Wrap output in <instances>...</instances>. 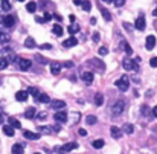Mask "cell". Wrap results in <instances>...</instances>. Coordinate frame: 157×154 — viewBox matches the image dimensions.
I'll use <instances>...</instances> for the list:
<instances>
[{
  "label": "cell",
  "instance_id": "6da1fadb",
  "mask_svg": "<svg viewBox=\"0 0 157 154\" xmlns=\"http://www.w3.org/2000/svg\"><path fill=\"white\" fill-rule=\"evenodd\" d=\"M110 110H111V114L119 116L122 112L125 110V101H122V99H118V101L110 107Z\"/></svg>",
  "mask_w": 157,
  "mask_h": 154
},
{
  "label": "cell",
  "instance_id": "7a4b0ae2",
  "mask_svg": "<svg viewBox=\"0 0 157 154\" xmlns=\"http://www.w3.org/2000/svg\"><path fill=\"white\" fill-rule=\"evenodd\" d=\"M115 86L119 90H122V92H127V90L130 89V79H128V76H120L115 83Z\"/></svg>",
  "mask_w": 157,
  "mask_h": 154
},
{
  "label": "cell",
  "instance_id": "3957f363",
  "mask_svg": "<svg viewBox=\"0 0 157 154\" xmlns=\"http://www.w3.org/2000/svg\"><path fill=\"white\" fill-rule=\"evenodd\" d=\"M75 148H78V143L76 142H69V143H64L63 148H57L60 153H69V151H73Z\"/></svg>",
  "mask_w": 157,
  "mask_h": 154
},
{
  "label": "cell",
  "instance_id": "277c9868",
  "mask_svg": "<svg viewBox=\"0 0 157 154\" xmlns=\"http://www.w3.org/2000/svg\"><path fill=\"white\" fill-rule=\"evenodd\" d=\"M50 108L52 110H61V108H64L66 107V102L64 101H61V99H54V101H50L49 102Z\"/></svg>",
  "mask_w": 157,
  "mask_h": 154
},
{
  "label": "cell",
  "instance_id": "5b68a950",
  "mask_svg": "<svg viewBox=\"0 0 157 154\" xmlns=\"http://www.w3.org/2000/svg\"><path fill=\"white\" fill-rule=\"evenodd\" d=\"M28 98H29L28 90H19V92L15 93V99H17V101H20V102L28 101Z\"/></svg>",
  "mask_w": 157,
  "mask_h": 154
},
{
  "label": "cell",
  "instance_id": "8992f818",
  "mask_svg": "<svg viewBox=\"0 0 157 154\" xmlns=\"http://www.w3.org/2000/svg\"><path fill=\"white\" fill-rule=\"evenodd\" d=\"M122 66H124L125 70H133V69H136V60L125 58L124 61H122Z\"/></svg>",
  "mask_w": 157,
  "mask_h": 154
},
{
  "label": "cell",
  "instance_id": "52a82bcc",
  "mask_svg": "<svg viewBox=\"0 0 157 154\" xmlns=\"http://www.w3.org/2000/svg\"><path fill=\"white\" fill-rule=\"evenodd\" d=\"M31 66H32V61L31 60H26V58H20L19 60V67L22 70H29Z\"/></svg>",
  "mask_w": 157,
  "mask_h": 154
},
{
  "label": "cell",
  "instance_id": "ba28073f",
  "mask_svg": "<svg viewBox=\"0 0 157 154\" xmlns=\"http://www.w3.org/2000/svg\"><path fill=\"white\" fill-rule=\"evenodd\" d=\"M61 67H63V64H61V63H58V61L50 63V73H52V75H58L60 70H61Z\"/></svg>",
  "mask_w": 157,
  "mask_h": 154
},
{
  "label": "cell",
  "instance_id": "9c48e42d",
  "mask_svg": "<svg viewBox=\"0 0 157 154\" xmlns=\"http://www.w3.org/2000/svg\"><path fill=\"white\" fill-rule=\"evenodd\" d=\"M54 119L57 121V122H66L67 121V113L66 112H63V110H61V112H57L55 114H54Z\"/></svg>",
  "mask_w": 157,
  "mask_h": 154
},
{
  "label": "cell",
  "instance_id": "30bf717a",
  "mask_svg": "<svg viewBox=\"0 0 157 154\" xmlns=\"http://www.w3.org/2000/svg\"><path fill=\"white\" fill-rule=\"evenodd\" d=\"M90 66L96 67V69H99V70H105V64H104L101 60H98V58H92V60H90Z\"/></svg>",
  "mask_w": 157,
  "mask_h": 154
},
{
  "label": "cell",
  "instance_id": "8fae6325",
  "mask_svg": "<svg viewBox=\"0 0 157 154\" xmlns=\"http://www.w3.org/2000/svg\"><path fill=\"white\" fill-rule=\"evenodd\" d=\"M134 28H136L137 31H143V29H145V17H143V15H139V17H137Z\"/></svg>",
  "mask_w": 157,
  "mask_h": 154
},
{
  "label": "cell",
  "instance_id": "7c38bea8",
  "mask_svg": "<svg viewBox=\"0 0 157 154\" xmlns=\"http://www.w3.org/2000/svg\"><path fill=\"white\" fill-rule=\"evenodd\" d=\"M2 23H3V26H6V28H12L14 23H15V20H14L12 15H5L3 20H2Z\"/></svg>",
  "mask_w": 157,
  "mask_h": 154
},
{
  "label": "cell",
  "instance_id": "4fadbf2b",
  "mask_svg": "<svg viewBox=\"0 0 157 154\" xmlns=\"http://www.w3.org/2000/svg\"><path fill=\"white\" fill-rule=\"evenodd\" d=\"M145 46H146V49H148V50L154 49V46H156V37H154V35H148V37H146V43H145Z\"/></svg>",
  "mask_w": 157,
  "mask_h": 154
},
{
  "label": "cell",
  "instance_id": "5bb4252c",
  "mask_svg": "<svg viewBox=\"0 0 157 154\" xmlns=\"http://www.w3.org/2000/svg\"><path fill=\"white\" fill-rule=\"evenodd\" d=\"M23 136H24V139H29V140H38L40 139V134L34 133V131H29V130H26L23 133Z\"/></svg>",
  "mask_w": 157,
  "mask_h": 154
},
{
  "label": "cell",
  "instance_id": "9a60e30c",
  "mask_svg": "<svg viewBox=\"0 0 157 154\" xmlns=\"http://www.w3.org/2000/svg\"><path fill=\"white\" fill-rule=\"evenodd\" d=\"M81 78H82L84 83H87V84L93 83V73H92V72H82V73H81Z\"/></svg>",
  "mask_w": 157,
  "mask_h": 154
},
{
  "label": "cell",
  "instance_id": "2e32d148",
  "mask_svg": "<svg viewBox=\"0 0 157 154\" xmlns=\"http://www.w3.org/2000/svg\"><path fill=\"white\" fill-rule=\"evenodd\" d=\"M76 44H78V40L75 37H70V38H67V40L63 41V46L64 47H73V46H76Z\"/></svg>",
  "mask_w": 157,
  "mask_h": 154
},
{
  "label": "cell",
  "instance_id": "e0dca14e",
  "mask_svg": "<svg viewBox=\"0 0 157 154\" xmlns=\"http://www.w3.org/2000/svg\"><path fill=\"white\" fill-rule=\"evenodd\" d=\"M24 46H26V49H34V47H37V43H35V40H34L32 37H26Z\"/></svg>",
  "mask_w": 157,
  "mask_h": 154
},
{
  "label": "cell",
  "instance_id": "ac0fdd59",
  "mask_svg": "<svg viewBox=\"0 0 157 154\" xmlns=\"http://www.w3.org/2000/svg\"><path fill=\"white\" fill-rule=\"evenodd\" d=\"M35 99H37V102H43V104H49L50 102V98L46 93H40Z\"/></svg>",
  "mask_w": 157,
  "mask_h": 154
},
{
  "label": "cell",
  "instance_id": "d6986e66",
  "mask_svg": "<svg viewBox=\"0 0 157 154\" xmlns=\"http://www.w3.org/2000/svg\"><path fill=\"white\" fill-rule=\"evenodd\" d=\"M55 131V128L54 127H38V133H43V134H52Z\"/></svg>",
  "mask_w": 157,
  "mask_h": 154
},
{
  "label": "cell",
  "instance_id": "ffe728a7",
  "mask_svg": "<svg viewBox=\"0 0 157 154\" xmlns=\"http://www.w3.org/2000/svg\"><path fill=\"white\" fill-rule=\"evenodd\" d=\"M11 153H12V154H23V153H24L23 145H20V143H15L14 147H12V150H11Z\"/></svg>",
  "mask_w": 157,
  "mask_h": 154
},
{
  "label": "cell",
  "instance_id": "44dd1931",
  "mask_svg": "<svg viewBox=\"0 0 157 154\" xmlns=\"http://www.w3.org/2000/svg\"><path fill=\"white\" fill-rule=\"evenodd\" d=\"M110 133H111V136H113L115 139H119L120 136H122V131L118 128V127H111V128H110Z\"/></svg>",
  "mask_w": 157,
  "mask_h": 154
},
{
  "label": "cell",
  "instance_id": "7402d4cb",
  "mask_svg": "<svg viewBox=\"0 0 157 154\" xmlns=\"http://www.w3.org/2000/svg\"><path fill=\"white\" fill-rule=\"evenodd\" d=\"M101 14H102V17H104V20H105V22L111 20V14H110L108 9H105V8H101Z\"/></svg>",
  "mask_w": 157,
  "mask_h": 154
},
{
  "label": "cell",
  "instance_id": "603a6c76",
  "mask_svg": "<svg viewBox=\"0 0 157 154\" xmlns=\"http://www.w3.org/2000/svg\"><path fill=\"white\" fill-rule=\"evenodd\" d=\"M52 31H54V34L55 35H58V37H61V35H63V26L61 24H54V28H52Z\"/></svg>",
  "mask_w": 157,
  "mask_h": 154
},
{
  "label": "cell",
  "instance_id": "cb8c5ba5",
  "mask_svg": "<svg viewBox=\"0 0 157 154\" xmlns=\"http://www.w3.org/2000/svg\"><path fill=\"white\" fill-rule=\"evenodd\" d=\"M3 133L11 137V136H14V127H11V125H3Z\"/></svg>",
  "mask_w": 157,
  "mask_h": 154
},
{
  "label": "cell",
  "instance_id": "d4e9b609",
  "mask_svg": "<svg viewBox=\"0 0 157 154\" xmlns=\"http://www.w3.org/2000/svg\"><path fill=\"white\" fill-rule=\"evenodd\" d=\"M93 148H96V150H101L102 147H104V145H105V142H104L102 139H96V140H93Z\"/></svg>",
  "mask_w": 157,
  "mask_h": 154
},
{
  "label": "cell",
  "instance_id": "484cf974",
  "mask_svg": "<svg viewBox=\"0 0 157 154\" xmlns=\"http://www.w3.org/2000/svg\"><path fill=\"white\" fill-rule=\"evenodd\" d=\"M24 116L28 117V119H32V117L35 116V108H34V107H29L28 110L24 112Z\"/></svg>",
  "mask_w": 157,
  "mask_h": 154
},
{
  "label": "cell",
  "instance_id": "4316f807",
  "mask_svg": "<svg viewBox=\"0 0 157 154\" xmlns=\"http://www.w3.org/2000/svg\"><path fill=\"white\" fill-rule=\"evenodd\" d=\"M26 9H28L29 12H35L37 11V3L35 2H29L28 5H26Z\"/></svg>",
  "mask_w": 157,
  "mask_h": 154
},
{
  "label": "cell",
  "instance_id": "83f0119b",
  "mask_svg": "<svg viewBox=\"0 0 157 154\" xmlns=\"http://www.w3.org/2000/svg\"><path fill=\"white\" fill-rule=\"evenodd\" d=\"M95 104H96V105H102V104H104V96H102L101 93L95 95Z\"/></svg>",
  "mask_w": 157,
  "mask_h": 154
},
{
  "label": "cell",
  "instance_id": "f1b7e54d",
  "mask_svg": "<svg viewBox=\"0 0 157 154\" xmlns=\"http://www.w3.org/2000/svg\"><path fill=\"white\" fill-rule=\"evenodd\" d=\"M133 131H134V127H133L131 124L124 125V133H127V134H133Z\"/></svg>",
  "mask_w": 157,
  "mask_h": 154
},
{
  "label": "cell",
  "instance_id": "f546056e",
  "mask_svg": "<svg viewBox=\"0 0 157 154\" xmlns=\"http://www.w3.org/2000/svg\"><path fill=\"white\" fill-rule=\"evenodd\" d=\"M11 41V37H9V35H8V34H0V43H9Z\"/></svg>",
  "mask_w": 157,
  "mask_h": 154
},
{
  "label": "cell",
  "instance_id": "4dcf8cb0",
  "mask_svg": "<svg viewBox=\"0 0 157 154\" xmlns=\"http://www.w3.org/2000/svg\"><path fill=\"white\" fill-rule=\"evenodd\" d=\"M9 125L14 127V128H20V127H22V124L17 119H14V117H9Z\"/></svg>",
  "mask_w": 157,
  "mask_h": 154
},
{
  "label": "cell",
  "instance_id": "1f68e13d",
  "mask_svg": "<svg viewBox=\"0 0 157 154\" xmlns=\"http://www.w3.org/2000/svg\"><path fill=\"white\" fill-rule=\"evenodd\" d=\"M2 9H3V11H9V9H11L9 0H2Z\"/></svg>",
  "mask_w": 157,
  "mask_h": 154
},
{
  "label": "cell",
  "instance_id": "d6a6232c",
  "mask_svg": "<svg viewBox=\"0 0 157 154\" xmlns=\"http://www.w3.org/2000/svg\"><path fill=\"white\" fill-rule=\"evenodd\" d=\"M96 121H98L96 116H87L85 117V122L89 124V125H95V124H96Z\"/></svg>",
  "mask_w": 157,
  "mask_h": 154
},
{
  "label": "cell",
  "instance_id": "836d02e7",
  "mask_svg": "<svg viewBox=\"0 0 157 154\" xmlns=\"http://www.w3.org/2000/svg\"><path fill=\"white\" fill-rule=\"evenodd\" d=\"M78 31H80V26H78V24H70V26H69V32H70L72 35L76 34Z\"/></svg>",
  "mask_w": 157,
  "mask_h": 154
},
{
  "label": "cell",
  "instance_id": "e575fe53",
  "mask_svg": "<svg viewBox=\"0 0 157 154\" xmlns=\"http://www.w3.org/2000/svg\"><path fill=\"white\" fill-rule=\"evenodd\" d=\"M82 9L84 11H90L92 9V3L89 2V0H84V2H82Z\"/></svg>",
  "mask_w": 157,
  "mask_h": 154
},
{
  "label": "cell",
  "instance_id": "d590c367",
  "mask_svg": "<svg viewBox=\"0 0 157 154\" xmlns=\"http://www.w3.org/2000/svg\"><path fill=\"white\" fill-rule=\"evenodd\" d=\"M124 50H125L127 55H131V53H133V49H131V46H130L128 43H124Z\"/></svg>",
  "mask_w": 157,
  "mask_h": 154
},
{
  "label": "cell",
  "instance_id": "8d00e7d4",
  "mask_svg": "<svg viewBox=\"0 0 157 154\" xmlns=\"http://www.w3.org/2000/svg\"><path fill=\"white\" fill-rule=\"evenodd\" d=\"M8 67V58H0V70Z\"/></svg>",
  "mask_w": 157,
  "mask_h": 154
},
{
  "label": "cell",
  "instance_id": "74e56055",
  "mask_svg": "<svg viewBox=\"0 0 157 154\" xmlns=\"http://www.w3.org/2000/svg\"><path fill=\"white\" fill-rule=\"evenodd\" d=\"M98 53H99V55H102V57H105L107 53H108V49H107L105 46H102V47L98 49Z\"/></svg>",
  "mask_w": 157,
  "mask_h": 154
},
{
  "label": "cell",
  "instance_id": "f35d334b",
  "mask_svg": "<svg viewBox=\"0 0 157 154\" xmlns=\"http://www.w3.org/2000/svg\"><path fill=\"white\" fill-rule=\"evenodd\" d=\"M80 117H81V114H80V113H75V112H73V113L70 114L72 122H78V121H80Z\"/></svg>",
  "mask_w": 157,
  "mask_h": 154
},
{
  "label": "cell",
  "instance_id": "ab89813d",
  "mask_svg": "<svg viewBox=\"0 0 157 154\" xmlns=\"http://www.w3.org/2000/svg\"><path fill=\"white\" fill-rule=\"evenodd\" d=\"M28 93H31V95H34V96H38V90L35 89V87H29V90H28Z\"/></svg>",
  "mask_w": 157,
  "mask_h": 154
},
{
  "label": "cell",
  "instance_id": "60d3db41",
  "mask_svg": "<svg viewBox=\"0 0 157 154\" xmlns=\"http://www.w3.org/2000/svg\"><path fill=\"white\" fill-rule=\"evenodd\" d=\"M40 49H43V50H50V49H52V44H49V43H46V44H41Z\"/></svg>",
  "mask_w": 157,
  "mask_h": 154
},
{
  "label": "cell",
  "instance_id": "b9f144b4",
  "mask_svg": "<svg viewBox=\"0 0 157 154\" xmlns=\"http://www.w3.org/2000/svg\"><path fill=\"white\" fill-rule=\"evenodd\" d=\"M150 66L151 67H157V57H154V58L150 60Z\"/></svg>",
  "mask_w": 157,
  "mask_h": 154
},
{
  "label": "cell",
  "instance_id": "7bdbcfd3",
  "mask_svg": "<svg viewBox=\"0 0 157 154\" xmlns=\"http://www.w3.org/2000/svg\"><path fill=\"white\" fill-rule=\"evenodd\" d=\"M99 40H101V35H99V32H95V34H93V41H95V43H98Z\"/></svg>",
  "mask_w": 157,
  "mask_h": 154
},
{
  "label": "cell",
  "instance_id": "ee69618b",
  "mask_svg": "<svg viewBox=\"0 0 157 154\" xmlns=\"http://www.w3.org/2000/svg\"><path fill=\"white\" fill-rule=\"evenodd\" d=\"M124 3H125V0H115V6H118V8L124 6Z\"/></svg>",
  "mask_w": 157,
  "mask_h": 154
},
{
  "label": "cell",
  "instance_id": "f6af8a7d",
  "mask_svg": "<svg viewBox=\"0 0 157 154\" xmlns=\"http://www.w3.org/2000/svg\"><path fill=\"white\" fill-rule=\"evenodd\" d=\"M142 114H150V108H148L146 105H142Z\"/></svg>",
  "mask_w": 157,
  "mask_h": 154
},
{
  "label": "cell",
  "instance_id": "bcb514c9",
  "mask_svg": "<svg viewBox=\"0 0 157 154\" xmlns=\"http://www.w3.org/2000/svg\"><path fill=\"white\" fill-rule=\"evenodd\" d=\"M35 58H37L40 63H41V64H47V60H46V58H43V57H40V55H37Z\"/></svg>",
  "mask_w": 157,
  "mask_h": 154
},
{
  "label": "cell",
  "instance_id": "7dc6e473",
  "mask_svg": "<svg viewBox=\"0 0 157 154\" xmlns=\"http://www.w3.org/2000/svg\"><path fill=\"white\" fill-rule=\"evenodd\" d=\"M35 22H37V23H44L46 20H44V17H38V15H37V17H35Z\"/></svg>",
  "mask_w": 157,
  "mask_h": 154
},
{
  "label": "cell",
  "instance_id": "c3c4849f",
  "mask_svg": "<svg viewBox=\"0 0 157 154\" xmlns=\"http://www.w3.org/2000/svg\"><path fill=\"white\" fill-rule=\"evenodd\" d=\"M78 133H80V136H87V131L84 128H80V130H78Z\"/></svg>",
  "mask_w": 157,
  "mask_h": 154
},
{
  "label": "cell",
  "instance_id": "681fc988",
  "mask_svg": "<svg viewBox=\"0 0 157 154\" xmlns=\"http://www.w3.org/2000/svg\"><path fill=\"white\" fill-rule=\"evenodd\" d=\"M50 19H52V15H50L49 12H44V20H46V22H49Z\"/></svg>",
  "mask_w": 157,
  "mask_h": 154
},
{
  "label": "cell",
  "instance_id": "f907efd6",
  "mask_svg": "<svg viewBox=\"0 0 157 154\" xmlns=\"http://www.w3.org/2000/svg\"><path fill=\"white\" fill-rule=\"evenodd\" d=\"M63 66H66V67H72V66H73V63H70V61H66Z\"/></svg>",
  "mask_w": 157,
  "mask_h": 154
},
{
  "label": "cell",
  "instance_id": "816d5d0a",
  "mask_svg": "<svg viewBox=\"0 0 157 154\" xmlns=\"http://www.w3.org/2000/svg\"><path fill=\"white\" fill-rule=\"evenodd\" d=\"M124 28H125L127 31H131V26H130V23H124Z\"/></svg>",
  "mask_w": 157,
  "mask_h": 154
},
{
  "label": "cell",
  "instance_id": "f5cc1de1",
  "mask_svg": "<svg viewBox=\"0 0 157 154\" xmlns=\"http://www.w3.org/2000/svg\"><path fill=\"white\" fill-rule=\"evenodd\" d=\"M153 116H154V117H157V105L153 108Z\"/></svg>",
  "mask_w": 157,
  "mask_h": 154
},
{
  "label": "cell",
  "instance_id": "db71d44e",
  "mask_svg": "<svg viewBox=\"0 0 157 154\" xmlns=\"http://www.w3.org/2000/svg\"><path fill=\"white\" fill-rule=\"evenodd\" d=\"M82 2H84V0H73L75 5H82Z\"/></svg>",
  "mask_w": 157,
  "mask_h": 154
},
{
  "label": "cell",
  "instance_id": "11a10c76",
  "mask_svg": "<svg viewBox=\"0 0 157 154\" xmlns=\"http://www.w3.org/2000/svg\"><path fill=\"white\" fill-rule=\"evenodd\" d=\"M38 117H40V119H44V117H46V113H40Z\"/></svg>",
  "mask_w": 157,
  "mask_h": 154
},
{
  "label": "cell",
  "instance_id": "9f6ffc18",
  "mask_svg": "<svg viewBox=\"0 0 157 154\" xmlns=\"http://www.w3.org/2000/svg\"><path fill=\"white\" fill-rule=\"evenodd\" d=\"M54 17H55V20H58V22H61V17H60V15H58V14H55V15H54Z\"/></svg>",
  "mask_w": 157,
  "mask_h": 154
},
{
  "label": "cell",
  "instance_id": "6f0895ef",
  "mask_svg": "<svg viewBox=\"0 0 157 154\" xmlns=\"http://www.w3.org/2000/svg\"><path fill=\"white\" fill-rule=\"evenodd\" d=\"M153 15H154V17H157V8H156V9L153 11Z\"/></svg>",
  "mask_w": 157,
  "mask_h": 154
},
{
  "label": "cell",
  "instance_id": "680465c9",
  "mask_svg": "<svg viewBox=\"0 0 157 154\" xmlns=\"http://www.w3.org/2000/svg\"><path fill=\"white\" fill-rule=\"evenodd\" d=\"M104 2H107V3H115V0H104Z\"/></svg>",
  "mask_w": 157,
  "mask_h": 154
},
{
  "label": "cell",
  "instance_id": "91938a15",
  "mask_svg": "<svg viewBox=\"0 0 157 154\" xmlns=\"http://www.w3.org/2000/svg\"><path fill=\"white\" fill-rule=\"evenodd\" d=\"M2 122H3V114L0 113V124H2Z\"/></svg>",
  "mask_w": 157,
  "mask_h": 154
},
{
  "label": "cell",
  "instance_id": "94428289",
  "mask_svg": "<svg viewBox=\"0 0 157 154\" xmlns=\"http://www.w3.org/2000/svg\"><path fill=\"white\" fill-rule=\"evenodd\" d=\"M34 154H41V153H34Z\"/></svg>",
  "mask_w": 157,
  "mask_h": 154
},
{
  "label": "cell",
  "instance_id": "6125c7cd",
  "mask_svg": "<svg viewBox=\"0 0 157 154\" xmlns=\"http://www.w3.org/2000/svg\"><path fill=\"white\" fill-rule=\"evenodd\" d=\"M17 2H23V0H17Z\"/></svg>",
  "mask_w": 157,
  "mask_h": 154
}]
</instances>
